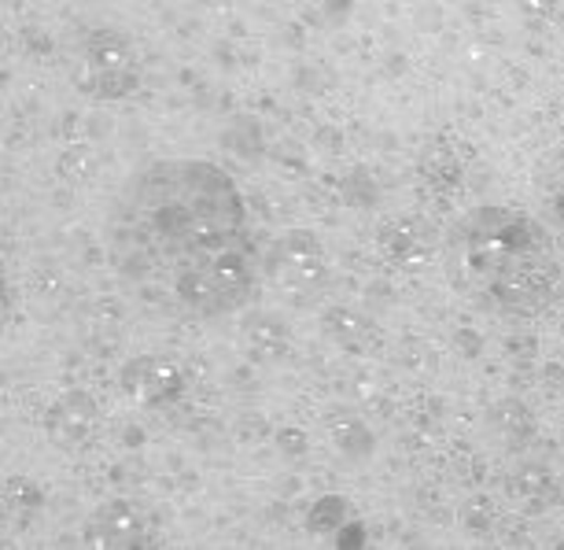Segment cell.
<instances>
[{
	"label": "cell",
	"mask_w": 564,
	"mask_h": 550,
	"mask_svg": "<svg viewBox=\"0 0 564 550\" xmlns=\"http://www.w3.org/2000/svg\"><path fill=\"white\" fill-rule=\"evenodd\" d=\"M240 333H243V344H248V352L254 358H281L284 352H289V341H292L289 325L270 311H251L248 319H243Z\"/></svg>",
	"instance_id": "11"
},
{
	"label": "cell",
	"mask_w": 564,
	"mask_h": 550,
	"mask_svg": "<svg viewBox=\"0 0 564 550\" xmlns=\"http://www.w3.org/2000/svg\"><path fill=\"white\" fill-rule=\"evenodd\" d=\"M561 547H564V543H561Z\"/></svg>",
	"instance_id": "24"
},
{
	"label": "cell",
	"mask_w": 564,
	"mask_h": 550,
	"mask_svg": "<svg viewBox=\"0 0 564 550\" xmlns=\"http://www.w3.org/2000/svg\"><path fill=\"white\" fill-rule=\"evenodd\" d=\"M108 256L137 292L215 319L251 300L259 262L237 182L207 160H159L119 188Z\"/></svg>",
	"instance_id": "1"
},
{
	"label": "cell",
	"mask_w": 564,
	"mask_h": 550,
	"mask_svg": "<svg viewBox=\"0 0 564 550\" xmlns=\"http://www.w3.org/2000/svg\"><path fill=\"white\" fill-rule=\"evenodd\" d=\"M417 171L432 188H454L457 182H462V160H457V148L446 144V141L429 144L417 160Z\"/></svg>",
	"instance_id": "14"
},
{
	"label": "cell",
	"mask_w": 564,
	"mask_h": 550,
	"mask_svg": "<svg viewBox=\"0 0 564 550\" xmlns=\"http://www.w3.org/2000/svg\"><path fill=\"white\" fill-rule=\"evenodd\" d=\"M322 333L328 336L333 344H339L344 352H372L377 347V325H372L369 314L355 311L347 303H333L322 311Z\"/></svg>",
	"instance_id": "10"
},
{
	"label": "cell",
	"mask_w": 564,
	"mask_h": 550,
	"mask_svg": "<svg viewBox=\"0 0 564 550\" xmlns=\"http://www.w3.org/2000/svg\"><path fill=\"white\" fill-rule=\"evenodd\" d=\"M119 385L122 391L130 396L133 407H166L185 391V374L166 363V358H155V355H137L130 358L122 369H119Z\"/></svg>",
	"instance_id": "5"
},
{
	"label": "cell",
	"mask_w": 564,
	"mask_h": 550,
	"mask_svg": "<svg viewBox=\"0 0 564 550\" xmlns=\"http://www.w3.org/2000/svg\"><path fill=\"white\" fill-rule=\"evenodd\" d=\"M273 443H276V451H281L289 462H300V459H306V451H311V440H306L303 429H295V425H281V429H276Z\"/></svg>",
	"instance_id": "22"
},
{
	"label": "cell",
	"mask_w": 564,
	"mask_h": 550,
	"mask_svg": "<svg viewBox=\"0 0 564 550\" xmlns=\"http://www.w3.org/2000/svg\"><path fill=\"white\" fill-rule=\"evenodd\" d=\"M97 425H100V407H97V399L82 388L63 391L45 414V436L52 447H59V451H74V447H82V443H89Z\"/></svg>",
	"instance_id": "7"
},
{
	"label": "cell",
	"mask_w": 564,
	"mask_h": 550,
	"mask_svg": "<svg viewBox=\"0 0 564 550\" xmlns=\"http://www.w3.org/2000/svg\"><path fill=\"white\" fill-rule=\"evenodd\" d=\"M226 141L237 148L240 155H262V130L254 119H237L232 122V130Z\"/></svg>",
	"instance_id": "21"
},
{
	"label": "cell",
	"mask_w": 564,
	"mask_h": 550,
	"mask_svg": "<svg viewBox=\"0 0 564 550\" xmlns=\"http://www.w3.org/2000/svg\"><path fill=\"white\" fill-rule=\"evenodd\" d=\"M377 248L395 267H424L440 251V233L421 215H395L377 226Z\"/></svg>",
	"instance_id": "6"
},
{
	"label": "cell",
	"mask_w": 564,
	"mask_h": 550,
	"mask_svg": "<svg viewBox=\"0 0 564 550\" xmlns=\"http://www.w3.org/2000/svg\"><path fill=\"white\" fill-rule=\"evenodd\" d=\"M93 539L100 547H144V517L137 510L133 503L126 499H111L104 503L97 514H93V525H89Z\"/></svg>",
	"instance_id": "8"
},
{
	"label": "cell",
	"mask_w": 564,
	"mask_h": 550,
	"mask_svg": "<svg viewBox=\"0 0 564 550\" xmlns=\"http://www.w3.org/2000/svg\"><path fill=\"white\" fill-rule=\"evenodd\" d=\"M41 503H45V495L34 481L26 477H12L4 484V514L15 517V521H26V517H34L41 510Z\"/></svg>",
	"instance_id": "18"
},
{
	"label": "cell",
	"mask_w": 564,
	"mask_h": 550,
	"mask_svg": "<svg viewBox=\"0 0 564 550\" xmlns=\"http://www.w3.org/2000/svg\"><path fill=\"white\" fill-rule=\"evenodd\" d=\"M457 289L513 319L542 314L561 295V267L542 226L513 207H476L457 222L446 245Z\"/></svg>",
	"instance_id": "2"
},
{
	"label": "cell",
	"mask_w": 564,
	"mask_h": 550,
	"mask_svg": "<svg viewBox=\"0 0 564 550\" xmlns=\"http://www.w3.org/2000/svg\"><path fill=\"white\" fill-rule=\"evenodd\" d=\"M137 82L141 74H137L130 37L122 30H93L74 67V86L100 100H122L137 89Z\"/></svg>",
	"instance_id": "4"
},
{
	"label": "cell",
	"mask_w": 564,
	"mask_h": 550,
	"mask_svg": "<svg viewBox=\"0 0 564 550\" xmlns=\"http://www.w3.org/2000/svg\"><path fill=\"white\" fill-rule=\"evenodd\" d=\"M328 432H333V443H336V451L344 454L347 462H369L372 459V451H377V436L369 432L366 421H358V418H339L328 425Z\"/></svg>",
	"instance_id": "15"
},
{
	"label": "cell",
	"mask_w": 564,
	"mask_h": 550,
	"mask_svg": "<svg viewBox=\"0 0 564 550\" xmlns=\"http://www.w3.org/2000/svg\"><path fill=\"white\" fill-rule=\"evenodd\" d=\"M553 492H557V484H553L546 465H539V462L517 465L513 477H509V495H513V503L524 506V510H546Z\"/></svg>",
	"instance_id": "12"
},
{
	"label": "cell",
	"mask_w": 564,
	"mask_h": 550,
	"mask_svg": "<svg viewBox=\"0 0 564 550\" xmlns=\"http://www.w3.org/2000/svg\"><path fill=\"white\" fill-rule=\"evenodd\" d=\"M333 539H336V547L355 550V547L366 543V525H361V521H355V517H350V521H347L344 528H339V532H336Z\"/></svg>",
	"instance_id": "23"
},
{
	"label": "cell",
	"mask_w": 564,
	"mask_h": 550,
	"mask_svg": "<svg viewBox=\"0 0 564 550\" xmlns=\"http://www.w3.org/2000/svg\"><path fill=\"white\" fill-rule=\"evenodd\" d=\"M344 199L355 207H377L380 188H377V182H372V174L366 171V166H355V171L344 177Z\"/></svg>",
	"instance_id": "19"
},
{
	"label": "cell",
	"mask_w": 564,
	"mask_h": 550,
	"mask_svg": "<svg viewBox=\"0 0 564 550\" xmlns=\"http://www.w3.org/2000/svg\"><path fill=\"white\" fill-rule=\"evenodd\" d=\"M56 171H59L63 182L89 185L93 177L100 174V160H97V152H93L89 144H70V148H63V152H59Z\"/></svg>",
	"instance_id": "17"
},
{
	"label": "cell",
	"mask_w": 564,
	"mask_h": 550,
	"mask_svg": "<svg viewBox=\"0 0 564 550\" xmlns=\"http://www.w3.org/2000/svg\"><path fill=\"white\" fill-rule=\"evenodd\" d=\"M265 284L276 300L292 306H314L333 289V262L322 240L311 229H289L265 248Z\"/></svg>",
	"instance_id": "3"
},
{
	"label": "cell",
	"mask_w": 564,
	"mask_h": 550,
	"mask_svg": "<svg viewBox=\"0 0 564 550\" xmlns=\"http://www.w3.org/2000/svg\"><path fill=\"white\" fill-rule=\"evenodd\" d=\"M350 503L344 499V495H322L311 514H306V528H311L314 536H336L339 528H344L350 521Z\"/></svg>",
	"instance_id": "16"
},
{
	"label": "cell",
	"mask_w": 564,
	"mask_h": 550,
	"mask_svg": "<svg viewBox=\"0 0 564 550\" xmlns=\"http://www.w3.org/2000/svg\"><path fill=\"white\" fill-rule=\"evenodd\" d=\"M484 432L502 451H524L528 443L535 440V414H531L520 399H498V403L487 410Z\"/></svg>",
	"instance_id": "9"
},
{
	"label": "cell",
	"mask_w": 564,
	"mask_h": 550,
	"mask_svg": "<svg viewBox=\"0 0 564 550\" xmlns=\"http://www.w3.org/2000/svg\"><path fill=\"white\" fill-rule=\"evenodd\" d=\"M535 185L542 193V211L564 226V148H553L535 166Z\"/></svg>",
	"instance_id": "13"
},
{
	"label": "cell",
	"mask_w": 564,
	"mask_h": 550,
	"mask_svg": "<svg viewBox=\"0 0 564 550\" xmlns=\"http://www.w3.org/2000/svg\"><path fill=\"white\" fill-rule=\"evenodd\" d=\"M498 521V514H495V503L491 499H468L462 506V525L468 528L473 536H491V528Z\"/></svg>",
	"instance_id": "20"
}]
</instances>
